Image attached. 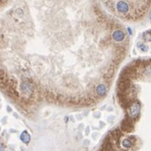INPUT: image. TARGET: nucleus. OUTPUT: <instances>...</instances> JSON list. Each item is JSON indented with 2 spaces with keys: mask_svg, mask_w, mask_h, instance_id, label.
<instances>
[{
  "mask_svg": "<svg viewBox=\"0 0 151 151\" xmlns=\"http://www.w3.org/2000/svg\"><path fill=\"white\" fill-rule=\"evenodd\" d=\"M139 110H140V104L137 101L132 102L130 107L128 108V116H130L131 119H135L139 114Z\"/></svg>",
  "mask_w": 151,
  "mask_h": 151,
  "instance_id": "obj_1",
  "label": "nucleus"
},
{
  "mask_svg": "<svg viewBox=\"0 0 151 151\" xmlns=\"http://www.w3.org/2000/svg\"><path fill=\"white\" fill-rule=\"evenodd\" d=\"M121 128H122V130L124 131V132H129L132 130L133 124H132L131 118L124 119L123 122H122V125H121Z\"/></svg>",
  "mask_w": 151,
  "mask_h": 151,
  "instance_id": "obj_2",
  "label": "nucleus"
},
{
  "mask_svg": "<svg viewBox=\"0 0 151 151\" xmlns=\"http://www.w3.org/2000/svg\"><path fill=\"white\" fill-rule=\"evenodd\" d=\"M116 9L117 10L119 11V13L122 14H126L128 12L129 10V5L127 4V2L124 1H119L116 4Z\"/></svg>",
  "mask_w": 151,
  "mask_h": 151,
  "instance_id": "obj_3",
  "label": "nucleus"
},
{
  "mask_svg": "<svg viewBox=\"0 0 151 151\" xmlns=\"http://www.w3.org/2000/svg\"><path fill=\"white\" fill-rule=\"evenodd\" d=\"M112 37H113V38H114L115 40H116V41H122V40H123L124 37H125V34H124V32L122 31H121V30H116V31H115V32H113Z\"/></svg>",
  "mask_w": 151,
  "mask_h": 151,
  "instance_id": "obj_4",
  "label": "nucleus"
},
{
  "mask_svg": "<svg viewBox=\"0 0 151 151\" xmlns=\"http://www.w3.org/2000/svg\"><path fill=\"white\" fill-rule=\"evenodd\" d=\"M132 137H128V138H125L123 139L122 141V148L125 149V150H127V149H129L131 148L132 146V144H133V142H132Z\"/></svg>",
  "mask_w": 151,
  "mask_h": 151,
  "instance_id": "obj_5",
  "label": "nucleus"
},
{
  "mask_svg": "<svg viewBox=\"0 0 151 151\" xmlns=\"http://www.w3.org/2000/svg\"><path fill=\"white\" fill-rule=\"evenodd\" d=\"M122 136V132H121V131L118 130H114L113 132H111V133H110V140L112 141V143L113 142H116L117 140L121 137Z\"/></svg>",
  "mask_w": 151,
  "mask_h": 151,
  "instance_id": "obj_6",
  "label": "nucleus"
},
{
  "mask_svg": "<svg viewBox=\"0 0 151 151\" xmlns=\"http://www.w3.org/2000/svg\"><path fill=\"white\" fill-rule=\"evenodd\" d=\"M21 139L22 140V142H24L25 144H28L30 142V135L28 134L27 132H23V133L21 135Z\"/></svg>",
  "mask_w": 151,
  "mask_h": 151,
  "instance_id": "obj_7",
  "label": "nucleus"
},
{
  "mask_svg": "<svg viewBox=\"0 0 151 151\" xmlns=\"http://www.w3.org/2000/svg\"><path fill=\"white\" fill-rule=\"evenodd\" d=\"M97 93L99 95H104L106 93V88H105V86L104 85H99L97 88Z\"/></svg>",
  "mask_w": 151,
  "mask_h": 151,
  "instance_id": "obj_8",
  "label": "nucleus"
},
{
  "mask_svg": "<svg viewBox=\"0 0 151 151\" xmlns=\"http://www.w3.org/2000/svg\"><path fill=\"white\" fill-rule=\"evenodd\" d=\"M144 39H145L146 41H151V31L145 32L144 34Z\"/></svg>",
  "mask_w": 151,
  "mask_h": 151,
  "instance_id": "obj_9",
  "label": "nucleus"
},
{
  "mask_svg": "<svg viewBox=\"0 0 151 151\" xmlns=\"http://www.w3.org/2000/svg\"><path fill=\"white\" fill-rule=\"evenodd\" d=\"M138 47L141 48L143 51H147V47H146L145 45H144V44H141V43H140V44H138Z\"/></svg>",
  "mask_w": 151,
  "mask_h": 151,
  "instance_id": "obj_10",
  "label": "nucleus"
},
{
  "mask_svg": "<svg viewBox=\"0 0 151 151\" xmlns=\"http://www.w3.org/2000/svg\"><path fill=\"white\" fill-rule=\"evenodd\" d=\"M150 20H151V12H150Z\"/></svg>",
  "mask_w": 151,
  "mask_h": 151,
  "instance_id": "obj_11",
  "label": "nucleus"
}]
</instances>
